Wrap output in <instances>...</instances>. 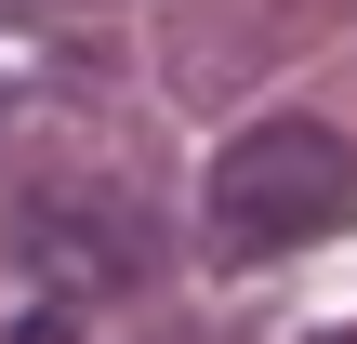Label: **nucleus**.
I'll return each mask as SVG.
<instances>
[{
    "instance_id": "1",
    "label": "nucleus",
    "mask_w": 357,
    "mask_h": 344,
    "mask_svg": "<svg viewBox=\"0 0 357 344\" xmlns=\"http://www.w3.org/2000/svg\"><path fill=\"white\" fill-rule=\"evenodd\" d=\"M357 212V146L331 119H252L225 159H212V239L252 265V252H305Z\"/></svg>"
}]
</instances>
